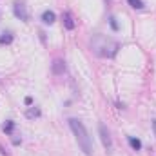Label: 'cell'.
Returning a JSON list of instances; mask_svg holds the SVG:
<instances>
[{
    "label": "cell",
    "mask_w": 156,
    "mask_h": 156,
    "mask_svg": "<svg viewBox=\"0 0 156 156\" xmlns=\"http://www.w3.org/2000/svg\"><path fill=\"white\" fill-rule=\"evenodd\" d=\"M89 45H91V51L100 58H115L122 47L118 40H115L113 37H107V35H102V33L93 35L89 40Z\"/></svg>",
    "instance_id": "obj_1"
},
{
    "label": "cell",
    "mask_w": 156,
    "mask_h": 156,
    "mask_svg": "<svg viewBox=\"0 0 156 156\" xmlns=\"http://www.w3.org/2000/svg\"><path fill=\"white\" fill-rule=\"evenodd\" d=\"M67 122H69V127H71V131H73V134H75V138H76L78 147L83 151V154L93 156V151H94V149H93V140H91V136H89L85 125H83L78 118H69Z\"/></svg>",
    "instance_id": "obj_2"
},
{
    "label": "cell",
    "mask_w": 156,
    "mask_h": 156,
    "mask_svg": "<svg viewBox=\"0 0 156 156\" xmlns=\"http://www.w3.org/2000/svg\"><path fill=\"white\" fill-rule=\"evenodd\" d=\"M98 133H100V140H102L105 151H107V153H113V138H111L109 129H107L104 123H98Z\"/></svg>",
    "instance_id": "obj_3"
},
{
    "label": "cell",
    "mask_w": 156,
    "mask_h": 156,
    "mask_svg": "<svg viewBox=\"0 0 156 156\" xmlns=\"http://www.w3.org/2000/svg\"><path fill=\"white\" fill-rule=\"evenodd\" d=\"M13 13H15V16H16L18 20L29 22V13H27V7H26L24 0H15V4H13Z\"/></svg>",
    "instance_id": "obj_4"
},
{
    "label": "cell",
    "mask_w": 156,
    "mask_h": 156,
    "mask_svg": "<svg viewBox=\"0 0 156 156\" xmlns=\"http://www.w3.org/2000/svg\"><path fill=\"white\" fill-rule=\"evenodd\" d=\"M51 71H53L55 76H62L66 73V62L60 60V58H55L53 64H51Z\"/></svg>",
    "instance_id": "obj_5"
},
{
    "label": "cell",
    "mask_w": 156,
    "mask_h": 156,
    "mask_svg": "<svg viewBox=\"0 0 156 156\" xmlns=\"http://www.w3.org/2000/svg\"><path fill=\"white\" fill-rule=\"evenodd\" d=\"M40 18H42V22H44L45 26H53V24L56 22V15H55L51 9H45V11L42 13V16H40Z\"/></svg>",
    "instance_id": "obj_6"
},
{
    "label": "cell",
    "mask_w": 156,
    "mask_h": 156,
    "mask_svg": "<svg viewBox=\"0 0 156 156\" xmlns=\"http://www.w3.org/2000/svg\"><path fill=\"white\" fill-rule=\"evenodd\" d=\"M62 20H64V27L67 31H73L75 29V20H73V15L69 11H64L62 13Z\"/></svg>",
    "instance_id": "obj_7"
},
{
    "label": "cell",
    "mask_w": 156,
    "mask_h": 156,
    "mask_svg": "<svg viewBox=\"0 0 156 156\" xmlns=\"http://www.w3.org/2000/svg\"><path fill=\"white\" fill-rule=\"evenodd\" d=\"M127 142L131 145L133 151H142V140L140 138H134V136H127Z\"/></svg>",
    "instance_id": "obj_8"
},
{
    "label": "cell",
    "mask_w": 156,
    "mask_h": 156,
    "mask_svg": "<svg viewBox=\"0 0 156 156\" xmlns=\"http://www.w3.org/2000/svg\"><path fill=\"white\" fill-rule=\"evenodd\" d=\"M2 131H4L7 136H11L13 131H15V122H13V120H5V123L2 125Z\"/></svg>",
    "instance_id": "obj_9"
},
{
    "label": "cell",
    "mask_w": 156,
    "mask_h": 156,
    "mask_svg": "<svg viewBox=\"0 0 156 156\" xmlns=\"http://www.w3.org/2000/svg\"><path fill=\"white\" fill-rule=\"evenodd\" d=\"M13 38H15V37H13V33L4 31V33L0 35V44H5V45H7V44H11V42H13Z\"/></svg>",
    "instance_id": "obj_10"
},
{
    "label": "cell",
    "mask_w": 156,
    "mask_h": 156,
    "mask_svg": "<svg viewBox=\"0 0 156 156\" xmlns=\"http://www.w3.org/2000/svg\"><path fill=\"white\" fill-rule=\"evenodd\" d=\"M26 116L31 118V120H33V118H38L40 116V109L38 107H29V109L26 111Z\"/></svg>",
    "instance_id": "obj_11"
},
{
    "label": "cell",
    "mask_w": 156,
    "mask_h": 156,
    "mask_svg": "<svg viewBox=\"0 0 156 156\" xmlns=\"http://www.w3.org/2000/svg\"><path fill=\"white\" fill-rule=\"evenodd\" d=\"M127 2H129V5H131L133 9H138V11L145 7V4H144L142 0H127Z\"/></svg>",
    "instance_id": "obj_12"
},
{
    "label": "cell",
    "mask_w": 156,
    "mask_h": 156,
    "mask_svg": "<svg viewBox=\"0 0 156 156\" xmlns=\"http://www.w3.org/2000/svg\"><path fill=\"white\" fill-rule=\"evenodd\" d=\"M109 26H111V29H113V31H120V26H118L116 18H115V16H113V15H111V16H109Z\"/></svg>",
    "instance_id": "obj_13"
},
{
    "label": "cell",
    "mask_w": 156,
    "mask_h": 156,
    "mask_svg": "<svg viewBox=\"0 0 156 156\" xmlns=\"http://www.w3.org/2000/svg\"><path fill=\"white\" fill-rule=\"evenodd\" d=\"M24 102H26V105H31V104H33V98H31V96H26Z\"/></svg>",
    "instance_id": "obj_14"
},
{
    "label": "cell",
    "mask_w": 156,
    "mask_h": 156,
    "mask_svg": "<svg viewBox=\"0 0 156 156\" xmlns=\"http://www.w3.org/2000/svg\"><path fill=\"white\" fill-rule=\"evenodd\" d=\"M151 125H153V131H154V136H156V118L151 122Z\"/></svg>",
    "instance_id": "obj_15"
}]
</instances>
